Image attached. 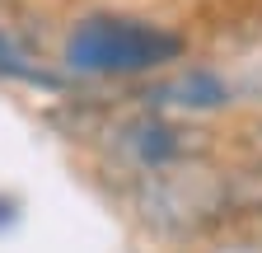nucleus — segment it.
I'll list each match as a JSON object with an SVG mask.
<instances>
[{
    "instance_id": "f257e3e1",
    "label": "nucleus",
    "mask_w": 262,
    "mask_h": 253,
    "mask_svg": "<svg viewBox=\"0 0 262 253\" xmlns=\"http://www.w3.org/2000/svg\"><path fill=\"white\" fill-rule=\"evenodd\" d=\"M192 28L131 5H84L61 24L56 38V66L75 89L113 85V89H141L173 66L192 61Z\"/></svg>"
},
{
    "instance_id": "f03ea898",
    "label": "nucleus",
    "mask_w": 262,
    "mask_h": 253,
    "mask_svg": "<svg viewBox=\"0 0 262 253\" xmlns=\"http://www.w3.org/2000/svg\"><path fill=\"white\" fill-rule=\"evenodd\" d=\"M94 150H98L103 174H117V187H126L131 178L225 160L229 155V132H220L215 122L145 113V108H131L126 99H117L103 136L94 141Z\"/></svg>"
},
{
    "instance_id": "7ed1b4c3",
    "label": "nucleus",
    "mask_w": 262,
    "mask_h": 253,
    "mask_svg": "<svg viewBox=\"0 0 262 253\" xmlns=\"http://www.w3.org/2000/svg\"><path fill=\"white\" fill-rule=\"evenodd\" d=\"M122 99L131 108L169 113V117H187V122H220V117H234L244 108L234 71L215 56H192L183 66H173L169 75H159L141 89H126Z\"/></svg>"
},
{
    "instance_id": "20e7f679",
    "label": "nucleus",
    "mask_w": 262,
    "mask_h": 253,
    "mask_svg": "<svg viewBox=\"0 0 262 253\" xmlns=\"http://www.w3.org/2000/svg\"><path fill=\"white\" fill-rule=\"evenodd\" d=\"M0 85L47 94V99L75 94V85L61 75L56 56H47L42 43H33V33H24V24H0Z\"/></svg>"
},
{
    "instance_id": "39448f33",
    "label": "nucleus",
    "mask_w": 262,
    "mask_h": 253,
    "mask_svg": "<svg viewBox=\"0 0 262 253\" xmlns=\"http://www.w3.org/2000/svg\"><path fill=\"white\" fill-rule=\"evenodd\" d=\"M229 155L248 164H262V108L239 113V122L229 126Z\"/></svg>"
},
{
    "instance_id": "423d86ee",
    "label": "nucleus",
    "mask_w": 262,
    "mask_h": 253,
    "mask_svg": "<svg viewBox=\"0 0 262 253\" xmlns=\"http://www.w3.org/2000/svg\"><path fill=\"white\" fill-rule=\"evenodd\" d=\"M192 253H262V220H248V225H229L215 239H206Z\"/></svg>"
},
{
    "instance_id": "0eeeda50",
    "label": "nucleus",
    "mask_w": 262,
    "mask_h": 253,
    "mask_svg": "<svg viewBox=\"0 0 262 253\" xmlns=\"http://www.w3.org/2000/svg\"><path fill=\"white\" fill-rule=\"evenodd\" d=\"M19 225H24V197L10 193V187H0V239L14 235Z\"/></svg>"
}]
</instances>
